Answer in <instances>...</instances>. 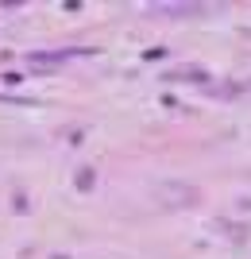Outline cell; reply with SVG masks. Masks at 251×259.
Listing matches in <instances>:
<instances>
[{
    "label": "cell",
    "mask_w": 251,
    "mask_h": 259,
    "mask_svg": "<svg viewBox=\"0 0 251 259\" xmlns=\"http://www.w3.org/2000/svg\"><path fill=\"white\" fill-rule=\"evenodd\" d=\"M151 12H174V16H193V12H201V4H155Z\"/></svg>",
    "instance_id": "6da1fadb"
}]
</instances>
